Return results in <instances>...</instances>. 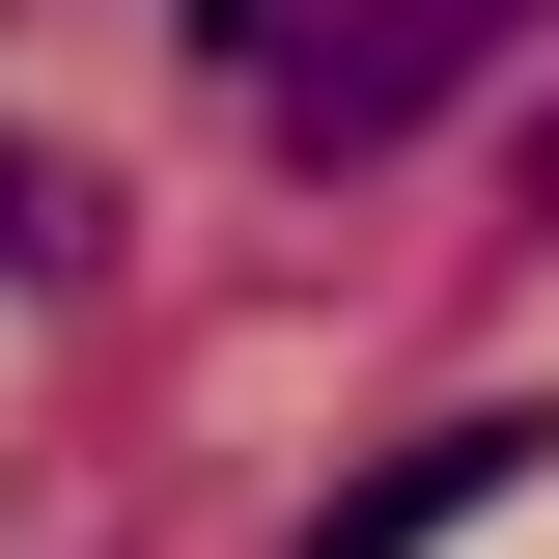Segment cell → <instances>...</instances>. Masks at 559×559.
I'll return each instance as SVG.
<instances>
[{
    "instance_id": "obj_1",
    "label": "cell",
    "mask_w": 559,
    "mask_h": 559,
    "mask_svg": "<svg viewBox=\"0 0 559 559\" xmlns=\"http://www.w3.org/2000/svg\"><path fill=\"white\" fill-rule=\"evenodd\" d=\"M559 0H336V28H280L252 57V112H280V168H392L448 84H503Z\"/></svg>"
},
{
    "instance_id": "obj_2",
    "label": "cell",
    "mask_w": 559,
    "mask_h": 559,
    "mask_svg": "<svg viewBox=\"0 0 559 559\" xmlns=\"http://www.w3.org/2000/svg\"><path fill=\"white\" fill-rule=\"evenodd\" d=\"M532 448H559L532 392H476V419H419V448H392V476H364V503H336V532H308V559H419V532H476V503L532 476Z\"/></svg>"
},
{
    "instance_id": "obj_3",
    "label": "cell",
    "mask_w": 559,
    "mask_h": 559,
    "mask_svg": "<svg viewBox=\"0 0 559 559\" xmlns=\"http://www.w3.org/2000/svg\"><path fill=\"white\" fill-rule=\"evenodd\" d=\"M57 252H84V197L28 168V140H0V280H57Z\"/></svg>"
},
{
    "instance_id": "obj_4",
    "label": "cell",
    "mask_w": 559,
    "mask_h": 559,
    "mask_svg": "<svg viewBox=\"0 0 559 559\" xmlns=\"http://www.w3.org/2000/svg\"><path fill=\"white\" fill-rule=\"evenodd\" d=\"M532 224H559V112H532Z\"/></svg>"
}]
</instances>
